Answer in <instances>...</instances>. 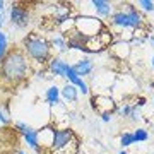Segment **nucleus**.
Here are the masks:
<instances>
[{"label":"nucleus","mask_w":154,"mask_h":154,"mask_svg":"<svg viewBox=\"0 0 154 154\" xmlns=\"http://www.w3.org/2000/svg\"><path fill=\"white\" fill-rule=\"evenodd\" d=\"M33 72V67L19 46H11L4 60L0 62V81L9 88L26 82Z\"/></svg>","instance_id":"nucleus-1"},{"label":"nucleus","mask_w":154,"mask_h":154,"mask_svg":"<svg viewBox=\"0 0 154 154\" xmlns=\"http://www.w3.org/2000/svg\"><path fill=\"white\" fill-rule=\"evenodd\" d=\"M19 48L22 50V53L26 55V58L29 60L31 67L34 72L41 70L48 65L50 58L53 57V50L50 45L48 36L39 33H29L21 39Z\"/></svg>","instance_id":"nucleus-2"},{"label":"nucleus","mask_w":154,"mask_h":154,"mask_svg":"<svg viewBox=\"0 0 154 154\" xmlns=\"http://www.w3.org/2000/svg\"><path fill=\"white\" fill-rule=\"evenodd\" d=\"M81 139L70 127H55L51 147L45 154H79Z\"/></svg>","instance_id":"nucleus-3"},{"label":"nucleus","mask_w":154,"mask_h":154,"mask_svg":"<svg viewBox=\"0 0 154 154\" xmlns=\"http://www.w3.org/2000/svg\"><path fill=\"white\" fill-rule=\"evenodd\" d=\"M9 21L14 28L26 29L33 21V11L26 2H12L9 7Z\"/></svg>","instance_id":"nucleus-4"},{"label":"nucleus","mask_w":154,"mask_h":154,"mask_svg":"<svg viewBox=\"0 0 154 154\" xmlns=\"http://www.w3.org/2000/svg\"><path fill=\"white\" fill-rule=\"evenodd\" d=\"M72 21H74V28H75L79 33H82L84 36H88V38L98 36V34L106 28V22H103L96 16H88V14L72 17Z\"/></svg>","instance_id":"nucleus-5"},{"label":"nucleus","mask_w":154,"mask_h":154,"mask_svg":"<svg viewBox=\"0 0 154 154\" xmlns=\"http://www.w3.org/2000/svg\"><path fill=\"white\" fill-rule=\"evenodd\" d=\"M91 106H93L94 111H98L99 115H103V113H115L118 105H116V101L111 98L110 94H94L91 96Z\"/></svg>","instance_id":"nucleus-6"},{"label":"nucleus","mask_w":154,"mask_h":154,"mask_svg":"<svg viewBox=\"0 0 154 154\" xmlns=\"http://www.w3.org/2000/svg\"><path fill=\"white\" fill-rule=\"evenodd\" d=\"M69 62L63 58V57H58V55H53L51 58H50V62H48V65L45 67L46 69V72H48L50 75L53 77H65V72H67V69H69Z\"/></svg>","instance_id":"nucleus-7"},{"label":"nucleus","mask_w":154,"mask_h":154,"mask_svg":"<svg viewBox=\"0 0 154 154\" xmlns=\"http://www.w3.org/2000/svg\"><path fill=\"white\" fill-rule=\"evenodd\" d=\"M91 5H93L94 12H96V17L101 19V21L105 22L106 19H110L111 14L115 12V7L111 2H106V0H91L89 2Z\"/></svg>","instance_id":"nucleus-8"},{"label":"nucleus","mask_w":154,"mask_h":154,"mask_svg":"<svg viewBox=\"0 0 154 154\" xmlns=\"http://www.w3.org/2000/svg\"><path fill=\"white\" fill-rule=\"evenodd\" d=\"M72 65V69L75 70V74L81 79H84V77H88V75H91L93 74V70H94V62H93V58H89V57H82V58H79V60H75L74 63H70Z\"/></svg>","instance_id":"nucleus-9"},{"label":"nucleus","mask_w":154,"mask_h":154,"mask_svg":"<svg viewBox=\"0 0 154 154\" xmlns=\"http://www.w3.org/2000/svg\"><path fill=\"white\" fill-rule=\"evenodd\" d=\"M36 130H38L39 146H41V147L45 149V152H46V151L51 147V142H53V130H55V125L48 123V125L41 127V128H36Z\"/></svg>","instance_id":"nucleus-10"},{"label":"nucleus","mask_w":154,"mask_h":154,"mask_svg":"<svg viewBox=\"0 0 154 154\" xmlns=\"http://www.w3.org/2000/svg\"><path fill=\"white\" fill-rule=\"evenodd\" d=\"M55 36H51L50 39V45H51V50L55 51L53 55H58V57H63L65 53H69L67 50V38L63 33H53Z\"/></svg>","instance_id":"nucleus-11"},{"label":"nucleus","mask_w":154,"mask_h":154,"mask_svg":"<svg viewBox=\"0 0 154 154\" xmlns=\"http://www.w3.org/2000/svg\"><path fill=\"white\" fill-rule=\"evenodd\" d=\"M110 53L113 57H116L118 60H123L128 57L130 53V43H127V41H122V39H115L113 43L110 45Z\"/></svg>","instance_id":"nucleus-12"},{"label":"nucleus","mask_w":154,"mask_h":154,"mask_svg":"<svg viewBox=\"0 0 154 154\" xmlns=\"http://www.w3.org/2000/svg\"><path fill=\"white\" fill-rule=\"evenodd\" d=\"M22 139H24V142L28 144V147H31L36 154H45V149L41 147L39 142H38V130H36V128L31 127L28 132L22 135Z\"/></svg>","instance_id":"nucleus-13"},{"label":"nucleus","mask_w":154,"mask_h":154,"mask_svg":"<svg viewBox=\"0 0 154 154\" xmlns=\"http://www.w3.org/2000/svg\"><path fill=\"white\" fill-rule=\"evenodd\" d=\"M45 101L46 105L55 108V106L62 105V98H60V88L57 84H51L46 91H45Z\"/></svg>","instance_id":"nucleus-14"},{"label":"nucleus","mask_w":154,"mask_h":154,"mask_svg":"<svg viewBox=\"0 0 154 154\" xmlns=\"http://www.w3.org/2000/svg\"><path fill=\"white\" fill-rule=\"evenodd\" d=\"M60 98L63 99L65 103H75L77 99H79V91H77L75 86L65 82V86L60 88Z\"/></svg>","instance_id":"nucleus-15"},{"label":"nucleus","mask_w":154,"mask_h":154,"mask_svg":"<svg viewBox=\"0 0 154 154\" xmlns=\"http://www.w3.org/2000/svg\"><path fill=\"white\" fill-rule=\"evenodd\" d=\"M11 123H12V116H11L9 101H0V127H7Z\"/></svg>","instance_id":"nucleus-16"},{"label":"nucleus","mask_w":154,"mask_h":154,"mask_svg":"<svg viewBox=\"0 0 154 154\" xmlns=\"http://www.w3.org/2000/svg\"><path fill=\"white\" fill-rule=\"evenodd\" d=\"M11 50V45H9V36L4 29H0V62L4 60V57L7 55V51Z\"/></svg>","instance_id":"nucleus-17"},{"label":"nucleus","mask_w":154,"mask_h":154,"mask_svg":"<svg viewBox=\"0 0 154 154\" xmlns=\"http://www.w3.org/2000/svg\"><path fill=\"white\" fill-rule=\"evenodd\" d=\"M132 135H134V140L135 142H146L149 139V132L146 130V128H142V127H139V128H135L132 132Z\"/></svg>","instance_id":"nucleus-18"},{"label":"nucleus","mask_w":154,"mask_h":154,"mask_svg":"<svg viewBox=\"0 0 154 154\" xmlns=\"http://www.w3.org/2000/svg\"><path fill=\"white\" fill-rule=\"evenodd\" d=\"M132 144H135V140H134V135L132 132H123L120 135V146L122 149H125V147H130Z\"/></svg>","instance_id":"nucleus-19"},{"label":"nucleus","mask_w":154,"mask_h":154,"mask_svg":"<svg viewBox=\"0 0 154 154\" xmlns=\"http://www.w3.org/2000/svg\"><path fill=\"white\" fill-rule=\"evenodd\" d=\"M137 9H140V11L144 12H154V2L152 0H139L137 2Z\"/></svg>","instance_id":"nucleus-20"},{"label":"nucleus","mask_w":154,"mask_h":154,"mask_svg":"<svg viewBox=\"0 0 154 154\" xmlns=\"http://www.w3.org/2000/svg\"><path fill=\"white\" fill-rule=\"evenodd\" d=\"M29 128H31V125L26 123V122H14V130H16L17 134H21V135H24Z\"/></svg>","instance_id":"nucleus-21"},{"label":"nucleus","mask_w":154,"mask_h":154,"mask_svg":"<svg viewBox=\"0 0 154 154\" xmlns=\"http://www.w3.org/2000/svg\"><path fill=\"white\" fill-rule=\"evenodd\" d=\"M130 111H132V105H130V103H123V106H118V108H116V113H118L122 118H128Z\"/></svg>","instance_id":"nucleus-22"},{"label":"nucleus","mask_w":154,"mask_h":154,"mask_svg":"<svg viewBox=\"0 0 154 154\" xmlns=\"http://www.w3.org/2000/svg\"><path fill=\"white\" fill-rule=\"evenodd\" d=\"M140 118H142V116H140V108H137L135 105H132V111H130V115H128V118H127V120L139 122Z\"/></svg>","instance_id":"nucleus-23"},{"label":"nucleus","mask_w":154,"mask_h":154,"mask_svg":"<svg viewBox=\"0 0 154 154\" xmlns=\"http://www.w3.org/2000/svg\"><path fill=\"white\" fill-rule=\"evenodd\" d=\"M144 105H146V98H144V96H139V98H135V106H137V108H142Z\"/></svg>","instance_id":"nucleus-24"},{"label":"nucleus","mask_w":154,"mask_h":154,"mask_svg":"<svg viewBox=\"0 0 154 154\" xmlns=\"http://www.w3.org/2000/svg\"><path fill=\"white\" fill-rule=\"evenodd\" d=\"M111 118H113V116H111V113H103V115H101V120L105 122V123L111 122Z\"/></svg>","instance_id":"nucleus-25"},{"label":"nucleus","mask_w":154,"mask_h":154,"mask_svg":"<svg viewBox=\"0 0 154 154\" xmlns=\"http://www.w3.org/2000/svg\"><path fill=\"white\" fill-rule=\"evenodd\" d=\"M7 2H4V0H0V14H4V12L7 11Z\"/></svg>","instance_id":"nucleus-26"},{"label":"nucleus","mask_w":154,"mask_h":154,"mask_svg":"<svg viewBox=\"0 0 154 154\" xmlns=\"http://www.w3.org/2000/svg\"><path fill=\"white\" fill-rule=\"evenodd\" d=\"M12 154H28V152H26V151H22V149H14Z\"/></svg>","instance_id":"nucleus-27"},{"label":"nucleus","mask_w":154,"mask_h":154,"mask_svg":"<svg viewBox=\"0 0 154 154\" xmlns=\"http://www.w3.org/2000/svg\"><path fill=\"white\" fill-rule=\"evenodd\" d=\"M147 41H149V43H151V45L154 46V38H152V36H151V38H147Z\"/></svg>","instance_id":"nucleus-28"},{"label":"nucleus","mask_w":154,"mask_h":154,"mask_svg":"<svg viewBox=\"0 0 154 154\" xmlns=\"http://www.w3.org/2000/svg\"><path fill=\"white\" fill-rule=\"evenodd\" d=\"M118 154H128V152H127L125 149H122V151H120V152H118Z\"/></svg>","instance_id":"nucleus-29"},{"label":"nucleus","mask_w":154,"mask_h":154,"mask_svg":"<svg viewBox=\"0 0 154 154\" xmlns=\"http://www.w3.org/2000/svg\"><path fill=\"white\" fill-rule=\"evenodd\" d=\"M151 65H152V67H154V57H152V60H151Z\"/></svg>","instance_id":"nucleus-30"},{"label":"nucleus","mask_w":154,"mask_h":154,"mask_svg":"<svg viewBox=\"0 0 154 154\" xmlns=\"http://www.w3.org/2000/svg\"><path fill=\"white\" fill-rule=\"evenodd\" d=\"M152 103H154V101H152Z\"/></svg>","instance_id":"nucleus-31"}]
</instances>
